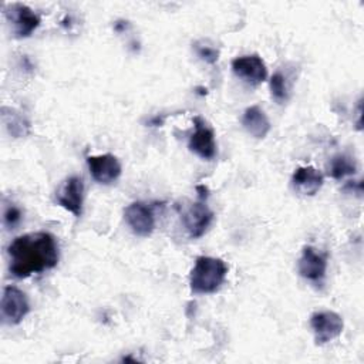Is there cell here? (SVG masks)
I'll list each match as a JSON object with an SVG mask.
<instances>
[{"mask_svg": "<svg viewBox=\"0 0 364 364\" xmlns=\"http://www.w3.org/2000/svg\"><path fill=\"white\" fill-rule=\"evenodd\" d=\"M7 255L10 262L9 270L18 279L51 270L60 260L57 239L46 230L14 237L7 247Z\"/></svg>", "mask_w": 364, "mask_h": 364, "instance_id": "cell-1", "label": "cell"}, {"mask_svg": "<svg viewBox=\"0 0 364 364\" xmlns=\"http://www.w3.org/2000/svg\"><path fill=\"white\" fill-rule=\"evenodd\" d=\"M1 318L4 324L16 326L24 320L30 311V303L23 290L16 286H6L1 294Z\"/></svg>", "mask_w": 364, "mask_h": 364, "instance_id": "cell-3", "label": "cell"}, {"mask_svg": "<svg viewBox=\"0 0 364 364\" xmlns=\"http://www.w3.org/2000/svg\"><path fill=\"white\" fill-rule=\"evenodd\" d=\"M87 165L92 179L102 185H109L115 182L122 172V166L118 158L112 154L90 155L87 156Z\"/></svg>", "mask_w": 364, "mask_h": 364, "instance_id": "cell-12", "label": "cell"}, {"mask_svg": "<svg viewBox=\"0 0 364 364\" xmlns=\"http://www.w3.org/2000/svg\"><path fill=\"white\" fill-rule=\"evenodd\" d=\"M212 220H213V212L209 209L205 199H200V198L198 202L191 203L182 213L183 226L192 239L202 237L209 229Z\"/></svg>", "mask_w": 364, "mask_h": 364, "instance_id": "cell-9", "label": "cell"}, {"mask_svg": "<svg viewBox=\"0 0 364 364\" xmlns=\"http://www.w3.org/2000/svg\"><path fill=\"white\" fill-rule=\"evenodd\" d=\"M310 327L314 334V341L318 346L327 344L337 338L343 328L344 321L341 316L331 310H320L310 316Z\"/></svg>", "mask_w": 364, "mask_h": 364, "instance_id": "cell-4", "label": "cell"}, {"mask_svg": "<svg viewBox=\"0 0 364 364\" xmlns=\"http://www.w3.org/2000/svg\"><path fill=\"white\" fill-rule=\"evenodd\" d=\"M226 263L219 257L199 256L189 274V287L195 294H212L220 289L228 274Z\"/></svg>", "mask_w": 364, "mask_h": 364, "instance_id": "cell-2", "label": "cell"}, {"mask_svg": "<svg viewBox=\"0 0 364 364\" xmlns=\"http://www.w3.org/2000/svg\"><path fill=\"white\" fill-rule=\"evenodd\" d=\"M4 14L13 26V33L17 38L30 37L40 26V16L30 7L21 3L4 6Z\"/></svg>", "mask_w": 364, "mask_h": 364, "instance_id": "cell-5", "label": "cell"}, {"mask_svg": "<svg viewBox=\"0 0 364 364\" xmlns=\"http://www.w3.org/2000/svg\"><path fill=\"white\" fill-rule=\"evenodd\" d=\"M55 200L63 209L73 213L75 218H80L82 215L84 206V182L81 176H68L58 189Z\"/></svg>", "mask_w": 364, "mask_h": 364, "instance_id": "cell-10", "label": "cell"}, {"mask_svg": "<svg viewBox=\"0 0 364 364\" xmlns=\"http://www.w3.org/2000/svg\"><path fill=\"white\" fill-rule=\"evenodd\" d=\"M23 218L21 209L14 203H4L3 208V223L7 229H14Z\"/></svg>", "mask_w": 364, "mask_h": 364, "instance_id": "cell-18", "label": "cell"}, {"mask_svg": "<svg viewBox=\"0 0 364 364\" xmlns=\"http://www.w3.org/2000/svg\"><path fill=\"white\" fill-rule=\"evenodd\" d=\"M233 74L250 85H259L267 80V67L260 55L247 54L232 60Z\"/></svg>", "mask_w": 364, "mask_h": 364, "instance_id": "cell-11", "label": "cell"}, {"mask_svg": "<svg viewBox=\"0 0 364 364\" xmlns=\"http://www.w3.org/2000/svg\"><path fill=\"white\" fill-rule=\"evenodd\" d=\"M355 169H357L355 161L346 154H338L333 156L328 164V173L334 179H343L348 175H353L355 173Z\"/></svg>", "mask_w": 364, "mask_h": 364, "instance_id": "cell-16", "label": "cell"}, {"mask_svg": "<svg viewBox=\"0 0 364 364\" xmlns=\"http://www.w3.org/2000/svg\"><path fill=\"white\" fill-rule=\"evenodd\" d=\"M297 270L303 279L314 284H323L327 272V256L313 246H304L297 262Z\"/></svg>", "mask_w": 364, "mask_h": 364, "instance_id": "cell-6", "label": "cell"}, {"mask_svg": "<svg viewBox=\"0 0 364 364\" xmlns=\"http://www.w3.org/2000/svg\"><path fill=\"white\" fill-rule=\"evenodd\" d=\"M124 219L134 235L148 237L155 229V215L152 208L144 202H132L124 209Z\"/></svg>", "mask_w": 364, "mask_h": 364, "instance_id": "cell-7", "label": "cell"}, {"mask_svg": "<svg viewBox=\"0 0 364 364\" xmlns=\"http://www.w3.org/2000/svg\"><path fill=\"white\" fill-rule=\"evenodd\" d=\"M324 176L323 173L311 165L299 166L291 175V186L293 189L304 196L316 195L323 186Z\"/></svg>", "mask_w": 364, "mask_h": 364, "instance_id": "cell-13", "label": "cell"}, {"mask_svg": "<svg viewBox=\"0 0 364 364\" xmlns=\"http://www.w3.org/2000/svg\"><path fill=\"white\" fill-rule=\"evenodd\" d=\"M1 121L6 127L7 132L14 138H21L30 134V122L28 119L17 109L10 107L1 108Z\"/></svg>", "mask_w": 364, "mask_h": 364, "instance_id": "cell-15", "label": "cell"}, {"mask_svg": "<svg viewBox=\"0 0 364 364\" xmlns=\"http://www.w3.org/2000/svg\"><path fill=\"white\" fill-rule=\"evenodd\" d=\"M269 87H270L272 98L277 104H284L289 100L287 77L280 70L273 73V75L270 77V81H269Z\"/></svg>", "mask_w": 364, "mask_h": 364, "instance_id": "cell-17", "label": "cell"}, {"mask_svg": "<svg viewBox=\"0 0 364 364\" xmlns=\"http://www.w3.org/2000/svg\"><path fill=\"white\" fill-rule=\"evenodd\" d=\"M192 122L195 125V131L188 141L189 151L202 159H213L216 155V141L213 129L205 122L202 117H195Z\"/></svg>", "mask_w": 364, "mask_h": 364, "instance_id": "cell-8", "label": "cell"}, {"mask_svg": "<svg viewBox=\"0 0 364 364\" xmlns=\"http://www.w3.org/2000/svg\"><path fill=\"white\" fill-rule=\"evenodd\" d=\"M195 50H196L198 57H200V60H203L208 64H215L218 61V58H219V51L216 48L210 47V46L196 44Z\"/></svg>", "mask_w": 364, "mask_h": 364, "instance_id": "cell-19", "label": "cell"}, {"mask_svg": "<svg viewBox=\"0 0 364 364\" xmlns=\"http://www.w3.org/2000/svg\"><path fill=\"white\" fill-rule=\"evenodd\" d=\"M242 125L256 139H263L272 129V124L259 105H250L242 115Z\"/></svg>", "mask_w": 364, "mask_h": 364, "instance_id": "cell-14", "label": "cell"}]
</instances>
